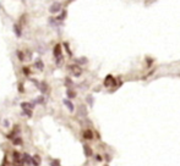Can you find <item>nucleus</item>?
I'll return each mask as SVG.
<instances>
[{
  "instance_id": "4",
  "label": "nucleus",
  "mask_w": 180,
  "mask_h": 166,
  "mask_svg": "<svg viewBox=\"0 0 180 166\" xmlns=\"http://www.w3.org/2000/svg\"><path fill=\"white\" fill-rule=\"evenodd\" d=\"M104 84L107 87H109L110 84H112V86H115V79H114V77H113V76H107V78H105V81H104Z\"/></svg>"
},
{
  "instance_id": "12",
  "label": "nucleus",
  "mask_w": 180,
  "mask_h": 166,
  "mask_svg": "<svg viewBox=\"0 0 180 166\" xmlns=\"http://www.w3.org/2000/svg\"><path fill=\"white\" fill-rule=\"evenodd\" d=\"M36 66H38V68H39V70H43V62H42V61H37V62H36Z\"/></svg>"
},
{
  "instance_id": "5",
  "label": "nucleus",
  "mask_w": 180,
  "mask_h": 166,
  "mask_svg": "<svg viewBox=\"0 0 180 166\" xmlns=\"http://www.w3.org/2000/svg\"><path fill=\"white\" fill-rule=\"evenodd\" d=\"M83 138H85V139H92V138H93V133H92V131H91V130H86V131H83Z\"/></svg>"
},
{
  "instance_id": "2",
  "label": "nucleus",
  "mask_w": 180,
  "mask_h": 166,
  "mask_svg": "<svg viewBox=\"0 0 180 166\" xmlns=\"http://www.w3.org/2000/svg\"><path fill=\"white\" fill-rule=\"evenodd\" d=\"M69 68H70V71L72 72V75L76 76V77H78V76L82 73V68H81L80 66H77V65H71V66H69Z\"/></svg>"
},
{
  "instance_id": "9",
  "label": "nucleus",
  "mask_w": 180,
  "mask_h": 166,
  "mask_svg": "<svg viewBox=\"0 0 180 166\" xmlns=\"http://www.w3.org/2000/svg\"><path fill=\"white\" fill-rule=\"evenodd\" d=\"M32 164H33V166H39V164H41V158H39L38 155H34V158L32 159Z\"/></svg>"
},
{
  "instance_id": "8",
  "label": "nucleus",
  "mask_w": 180,
  "mask_h": 166,
  "mask_svg": "<svg viewBox=\"0 0 180 166\" xmlns=\"http://www.w3.org/2000/svg\"><path fill=\"white\" fill-rule=\"evenodd\" d=\"M64 104L67 106V109H69V110H70L71 112H72V111L75 110V107H74V104H72V103H71L70 100H66V99H65V100H64Z\"/></svg>"
},
{
  "instance_id": "15",
  "label": "nucleus",
  "mask_w": 180,
  "mask_h": 166,
  "mask_svg": "<svg viewBox=\"0 0 180 166\" xmlns=\"http://www.w3.org/2000/svg\"><path fill=\"white\" fill-rule=\"evenodd\" d=\"M87 101H88V103H90V104H91V106L93 105V98H92L91 95H90V97H88V98H87Z\"/></svg>"
},
{
  "instance_id": "18",
  "label": "nucleus",
  "mask_w": 180,
  "mask_h": 166,
  "mask_svg": "<svg viewBox=\"0 0 180 166\" xmlns=\"http://www.w3.org/2000/svg\"><path fill=\"white\" fill-rule=\"evenodd\" d=\"M4 125H5V127H9V121H4Z\"/></svg>"
},
{
  "instance_id": "16",
  "label": "nucleus",
  "mask_w": 180,
  "mask_h": 166,
  "mask_svg": "<svg viewBox=\"0 0 180 166\" xmlns=\"http://www.w3.org/2000/svg\"><path fill=\"white\" fill-rule=\"evenodd\" d=\"M17 54H18V56H20V60H21V61L25 59V58H23V54H22L21 51H17Z\"/></svg>"
},
{
  "instance_id": "10",
  "label": "nucleus",
  "mask_w": 180,
  "mask_h": 166,
  "mask_svg": "<svg viewBox=\"0 0 180 166\" xmlns=\"http://www.w3.org/2000/svg\"><path fill=\"white\" fill-rule=\"evenodd\" d=\"M83 150H85L86 156H91V155H92V149H91L87 144H85V145H83Z\"/></svg>"
},
{
  "instance_id": "3",
  "label": "nucleus",
  "mask_w": 180,
  "mask_h": 166,
  "mask_svg": "<svg viewBox=\"0 0 180 166\" xmlns=\"http://www.w3.org/2000/svg\"><path fill=\"white\" fill-rule=\"evenodd\" d=\"M60 7H61V6H60L59 2H54V4L49 7V11H50L52 14H57V12L60 11Z\"/></svg>"
},
{
  "instance_id": "14",
  "label": "nucleus",
  "mask_w": 180,
  "mask_h": 166,
  "mask_svg": "<svg viewBox=\"0 0 180 166\" xmlns=\"http://www.w3.org/2000/svg\"><path fill=\"white\" fill-rule=\"evenodd\" d=\"M14 28H15V33L18 35V37H20V35H21V32H20V30H18V27L15 25V26H14Z\"/></svg>"
},
{
  "instance_id": "6",
  "label": "nucleus",
  "mask_w": 180,
  "mask_h": 166,
  "mask_svg": "<svg viewBox=\"0 0 180 166\" xmlns=\"http://www.w3.org/2000/svg\"><path fill=\"white\" fill-rule=\"evenodd\" d=\"M78 112H80L81 116H86V115H87V109H86V106L80 105V107H78Z\"/></svg>"
},
{
  "instance_id": "11",
  "label": "nucleus",
  "mask_w": 180,
  "mask_h": 166,
  "mask_svg": "<svg viewBox=\"0 0 180 166\" xmlns=\"http://www.w3.org/2000/svg\"><path fill=\"white\" fill-rule=\"evenodd\" d=\"M66 94H67V95H69V98H71V99H72V98H75V97H76L75 92L70 91V89H67V91H66Z\"/></svg>"
},
{
  "instance_id": "7",
  "label": "nucleus",
  "mask_w": 180,
  "mask_h": 166,
  "mask_svg": "<svg viewBox=\"0 0 180 166\" xmlns=\"http://www.w3.org/2000/svg\"><path fill=\"white\" fill-rule=\"evenodd\" d=\"M22 163L30 164V163H32V158H31L28 154H23V156H22Z\"/></svg>"
},
{
  "instance_id": "1",
  "label": "nucleus",
  "mask_w": 180,
  "mask_h": 166,
  "mask_svg": "<svg viewBox=\"0 0 180 166\" xmlns=\"http://www.w3.org/2000/svg\"><path fill=\"white\" fill-rule=\"evenodd\" d=\"M54 56H55V60H57V64H60L61 62V59H62V55H61V46L58 44L54 48Z\"/></svg>"
},
{
  "instance_id": "13",
  "label": "nucleus",
  "mask_w": 180,
  "mask_h": 166,
  "mask_svg": "<svg viewBox=\"0 0 180 166\" xmlns=\"http://www.w3.org/2000/svg\"><path fill=\"white\" fill-rule=\"evenodd\" d=\"M50 166H60V161L59 160H54L50 163Z\"/></svg>"
},
{
  "instance_id": "17",
  "label": "nucleus",
  "mask_w": 180,
  "mask_h": 166,
  "mask_svg": "<svg viewBox=\"0 0 180 166\" xmlns=\"http://www.w3.org/2000/svg\"><path fill=\"white\" fill-rule=\"evenodd\" d=\"M14 143H15V144H21V139H20V138H16V139H14Z\"/></svg>"
}]
</instances>
